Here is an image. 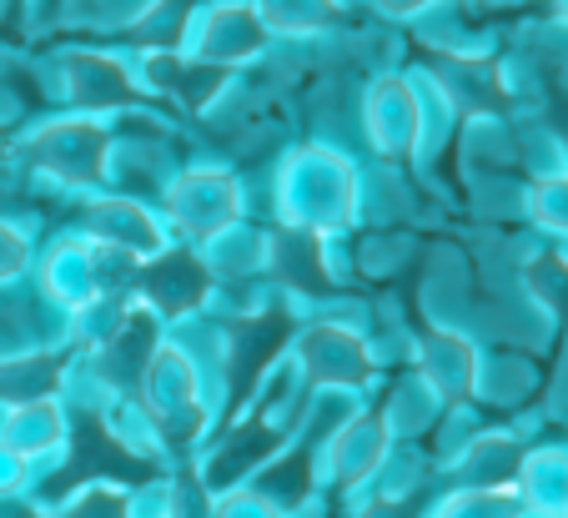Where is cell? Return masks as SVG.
<instances>
[]
</instances>
